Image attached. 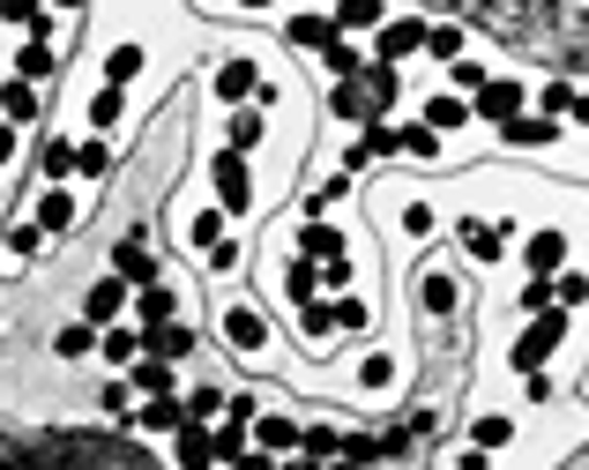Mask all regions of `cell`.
Masks as SVG:
<instances>
[{
    "label": "cell",
    "mask_w": 589,
    "mask_h": 470,
    "mask_svg": "<svg viewBox=\"0 0 589 470\" xmlns=\"http://www.w3.org/2000/svg\"><path fill=\"white\" fill-rule=\"evenodd\" d=\"M179 470H216V456H210V426H179Z\"/></svg>",
    "instance_id": "obj_16"
},
{
    "label": "cell",
    "mask_w": 589,
    "mask_h": 470,
    "mask_svg": "<svg viewBox=\"0 0 589 470\" xmlns=\"http://www.w3.org/2000/svg\"><path fill=\"white\" fill-rule=\"evenodd\" d=\"M567 343V314L552 306V314H538L522 337H515V374H545V359Z\"/></svg>",
    "instance_id": "obj_1"
},
{
    "label": "cell",
    "mask_w": 589,
    "mask_h": 470,
    "mask_svg": "<svg viewBox=\"0 0 589 470\" xmlns=\"http://www.w3.org/2000/svg\"><path fill=\"white\" fill-rule=\"evenodd\" d=\"M97 351H105L113 366H134V359H142V337H134V329H105V337H97Z\"/></svg>",
    "instance_id": "obj_27"
},
{
    "label": "cell",
    "mask_w": 589,
    "mask_h": 470,
    "mask_svg": "<svg viewBox=\"0 0 589 470\" xmlns=\"http://www.w3.org/2000/svg\"><path fill=\"white\" fill-rule=\"evenodd\" d=\"M559 113H575V90H567V83H545V90H538V120H552V128H559Z\"/></svg>",
    "instance_id": "obj_34"
},
{
    "label": "cell",
    "mask_w": 589,
    "mask_h": 470,
    "mask_svg": "<svg viewBox=\"0 0 589 470\" xmlns=\"http://www.w3.org/2000/svg\"><path fill=\"white\" fill-rule=\"evenodd\" d=\"M419 306L433 314V321H448L456 306H463V292H456V277H440V269H425L419 277Z\"/></svg>",
    "instance_id": "obj_11"
},
{
    "label": "cell",
    "mask_w": 589,
    "mask_h": 470,
    "mask_svg": "<svg viewBox=\"0 0 589 470\" xmlns=\"http://www.w3.org/2000/svg\"><path fill=\"white\" fill-rule=\"evenodd\" d=\"M380 23H388V15H380V0H351L343 15H329V31H337V38H351V31H380Z\"/></svg>",
    "instance_id": "obj_20"
},
{
    "label": "cell",
    "mask_w": 589,
    "mask_h": 470,
    "mask_svg": "<svg viewBox=\"0 0 589 470\" xmlns=\"http://www.w3.org/2000/svg\"><path fill=\"white\" fill-rule=\"evenodd\" d=\"M210 179H216V202H224V210H232V216H247V210H254V172H247V157H232V150H216Z\"/></svg>",
    "instance_id": "obj_2"
},
{
    "label": "cell",
    "mask_w": 589,
    "mask_h": 470,
    "mask_svg": "<svg viewBox=\"0 0 589 470\" xmlns=\"http://www.w3.org/2000/svg\"><path fill=\"white\" fill-rule=\"evenodd\" d=\"M284 292H292V306L321 299V277H314V261H292V269H284Z\"/></svg>",
    "instance_id": "obj_30"
},
{
    "label": "cell",
    "mask_w": 589,
    "mask_h": 470,
    "mask_svg": "<svg viewBox=\"0 0 589 470\" xmlns=\"http://www.w3.org/2000/svg\"><path fill=\"white\" fill-rule=\"evenodd\" d=\"M329 38H337V31H329V15H298V23H292V45H314V52H321Z\"/></svg>",
    "instance_id": "obj_37"
},
{
    "label": "cell",
    "mask_w": 589,
    "mask_h": 470,
    "mask_svg": "<svg viewBox=\"0 0 589 470\" xmlns=\"http://www.w3.org/2000/svg\"><path fill=\"white\" fill-rule=\"evenodd\" d=\"M470 440H478V456H493V448H507V440H515V419H500V411H493V419H478V426H470Z\"/></svg>",
    "instance_id": "obj_26"
},
{
    "label": "cell",
    "mask_w": 589,
    "mask_h": 470,
    "mask_svg": "<svg viewBox=\"0 0 589 470\" xmlns=\"http://www.w3.org/2000/svg\"><path fill=\"white\" fill-rule=\"evenodd\" d=\"M60 60H52V45H23V60H15V83H45Z\"/></svg>",
    "instance_id": "obj_28"
},
{
    "label": "cell",
    "mask_w": 589,
    "mask_h": 470,
    "mask_svg": "<svg viewBox=\"0 0 589 470\" xmlns=\"http://www.w3.org/2000/svg\"><path fill=\"white\" fill-rule=\"evenodd\" d=\"M52 351H60V359H83V351H97V329L75 321V329H60V337H52Z\"/></svg>",
    "instance_id": "obj_38"
},
{
    "label": "cell",
    "mask_w": 589,
    "mask_h": 470,
    "mask_svg": "<svg viewBox=\"0 0 589 470\" xmlns=\"http://www.w3.org/2000/svg\"><path fill=\"white\" fill-rule=\"evenodd\" d=\"M448 83H456V90H485V68H478V60H456Z\"/></svg>",
    "instance_id": "obj_44"
},
{
    "label": "cell",
    "mask_w": 589,
    "mask_h": 470,
    "mask_svg": "<svg viewBox=\"0 0 589 470\" xmlns=\"http://www.w3.org/2000/svg\"><path fill=\"white\" fill-rule=\"evenodd\" d=\"M172 314H179V299H172L165 284H150V292H142V299H134V329H165Z\"/></svg>",
    "instance_id": "obj_15"
},
{
    "label": "cell",
    "mask_w": 589,
    "mask_h": 470,
    "mask_svg": "<svg viewBox=\"0 0 589 470\" xmlns=\"http://www.w3.org/2000/svg\"><path fill=\"white\" fill-rule=\"evenodd\" d=\"M120 113H127V90H97L90 97V128H120Z\"/></svg>",
    "instance_id": "obj_31"
},
{
    "label": "cell",
    "mask_w": 589,
    "mask_h": 470,
    "mask_svg": "<svg viewBox=\"0 0 589 470\" xmlns=\"http://www.w3.org/2000/svg\"><path fill=\"white\" fill-rule=\"evenodd\" d=\"M45 247V232L38 224H8V261H31Z\"/></svg>",
    "instance_id": "obj_36"
},
{
    "label": "cell",
    "mask_w": 589,
    "mask_h": 470,
    "mask_svg": "<svg viewBox=\"0 0 589 470\" xmlns=\"http://www.w3.org/2000/svg\"><path fill=\"white\" fill-rule=\"evenodd\" d=\"M247 440H254V456H284V448H298V426H292V419H269V411H254Z\"/></svg>",
    "instance_id": "obj_8"
},
{
    "label": "cell",
    "mask_w": 589,
    "mask_h": 470,
    "mask_svg": "<svg viewBox=\"0 0 589 470\" xmlns=\"http://www.w3.org/2000/svg\"><path fill=\"white\" fill-rule=\"evenodd\" d=\"M552 134H559L552 120H538V113H515V120L500 128V142H515V150H538V142H552Z\"/></svg>",
    "instance_id": "obj_18"
},
{
    "label": "cell",
    "mask_w": 589,
    "mask_h": 470,
    "mask_svg": "<svg viewBox=\"0 0 589 470\" xmlns=\"http://www.w3.org/2000/svg\"><path fill=\"white\" fill-rule=\"evenodd\" d=\"M187 239H195V247H224V216H216V210H202L195 224H187Z\"/></svg>",
    "instance_id": "obj_39"
},
{
    "label": "cell",
    "mask_w": 589,
    "mask_h": 470,
    "mask_svg": "<svg viewBox=\"0 0 589 470\" xmlns=\"http://www.w3.org/2000/svg\"><path fill=\"white\" fill-rule=\"evenodd\" d=\"M522 261H530V277H538V284H552V269L567 261V239H559V232H538V239L522 247Z\"/></svg>",
    "instance_id": "obj_14"
},
{
    "label": "cell",
    "mask_w": 589,
    "mask_h": 470,
    "mask_svg": "<svg viewBox=\"0 0 589 470\" xmlns=\"http://www.w3.org/2000/svg\"><path fill=\"white\" fill-rule=\"evenodd\" d=\"M224 150H232V157H254V150H261V113H232V128H224Z\"/></svg>",
    "instance_id": "obj_24"
},
{
    "label": "cell",
    "mask_w": 589,
    "mask_h": 470,
    "mask_svg": "<svg viewBox=\"0 0 589 470\" xmlns=\"http://www.w3.org/2000/svg\"><path fill=\"white\" fill-rule=\"evenodd\" d=\"M134 388L157 403V396H172V388H179V374H172V366H157V359H134Z\"/></svg>",
    "instance_id": "obj_25"
},
{
    "label": "cell",
    "mask_w": 589,
    "mask_h": 470,
    "mask_svg": "<svg viewBox=\"0 0 589 470\" xmlns=\"http://www.w3.org/2000/svg\"><path fill=\"white\" fill-rule=\"evenodd\" d=\"M329 321L358 337V329H374V306H366V299H337V306H329Z\"/></svg>",
    "instance_id": "obj_35"
},
{
    "label": "cell",
    "mask_w": 589,
    "mask_h": 470,
    "mask_svg": "<svg viewBox=\"0 0 589 470\" xmlns=\"http://www.w3.org/2000/svg\"><path fill=\"white\" fill-rule=\"evenodd\" d=\"M68 224H75V195H68V187H52V195L38 202V232L52 239V232H68Z\"/></svg>",
    "instance_id": "obj_22"
},
{
    "label": "cell",
    "mask_w": 589,
    "mask_h": 470,
    "mask_svg": "<svg viewBox=\"0 0 589 470\" xmlns=\"http://www.w3.org/2000/svg\"><path fill=\"white\" fill-rule=\"evenodd\" d=\"M105 165H113V157H105V142H83V150H75V172H83V179H97Z\"/></svg>",
    "instance_id": "obj_43"
},
{
    "label": "cell",
    "mask_w": 589,
    "mask_h": 470,
    "mask_svg": "<svg viewBox=\"0 0 589 470\" xmlns=\"http://www.w3.org/2000/svg\"><path fill=\"white\" fill-rule=\"evenodd\" d=\"M142 337V359H157V366H172V359H195V329L187 321H165V329H134Z\"/></svg>",
    "instance_id": "obj_5"
},
{
    "label": "cell",
    "mask_w": 589,
    "mask_h": 470,
    "mask_svg": "<svg viewBox=\"0 0 589 470\" xmlns=\"http://www.w3.org/2000/svg\"><path fill=\"white\" fill-rule=\"evenodd\" d=\"M314 277H321V284H329V292H343V284H351V261H321V269H314Z\"/></svg>",
    "instance_id": "obj_45"
},
{
    "label": "cell",
    "mask_w": 589,
    "mask_h": 470,
    "mask_svg": "<svg viewBox=\"0 0 589 470\" xmlns=\"http://www.w3.org/2000/svg\"><path fill=\"white\" fill-rule=\"evenodd\" d=\"M425 52L456 68V52H463V31H456V23H440V31H433V23H425Z\"/></svg>",
    "instance_id": "obj_33"
},
{
    "label": "cell",
    "mask_w": 589,
    "mask_h": 470,
    "mask_svg": "<svg viewBox=\"0 0 589 470\" xmlns=\"http://www.w3.org/2000/svg\"><path fill=\"white\" fill-rule=\"evenodd\" d=\"M321 68H329L337 83H358V68H366V60H358V45H351V38H329V45H321Z\"/></svg>",
    "instance_id": "obj_21"
},
{
    "label": "cell",
    "mask_w": 589,
    "mask_h": 470,
    "mask_svg": "<svg viewBox=\"0 0 589 470\" xmlns=\"http://www.w3.org/2000/svg\"><path fill=\"white\" fill-rule=\"evenodd\" d=\"M75 172V142H45V179H68Z\"/></svg>",
    "instance_id": "obj_40"
},
{
    "label": "cell",
    "mask_w": 589,
    "mask_h": 470,
    "mask_svg": "<svg viewBox=\"0 0 589 470\" xmlns=\"http://www.w3.org/2000/svg\"><path fill=\"white\" fill-rule=\"evenodd\" d=\"M113 277H120L127 292H134V284L150 292V284H157V261H150V239H142V232H127L120 247H113Z\"/></svg>",
    "instance_id": "obj_3"
},
{
    "label": "cell",
    "mask_w": 589,
    "mask_h": 470,
    "mask_svg": "<svg viewBox=\"0 0 589 470\" xmlns=\"http://www.w3.org/2000/svg\"><path fill=\"white\" fill-rule=\"evenodd\" d=\"M298 337H306V343L337 337V321H329V299H306V306H298Z\"/></svg>",
    "instance_id": "obj_29"
},
{
    "label": "cell",
    "mask_w": 589,
    "mask_h": 470,
    "mask_svg": "<svg viewBox=\"0 0 589 470\" xmlns=\"http://www.w3.org/2000/svg\"><path fill=\"white\" fill-rule=\"evenodd\" d=\"M515 113H522V83H485L470 105V120H493V128H507Z\"/></svg>",
    "instance_id": "obj_7"
},
{
    "label": "cell",
    "mask_w": 589,
    "mask_h": 470,
    "mask_svg": "<svg viewBox=\"0 0 589 470\" xmlns=\"http://www.w3.org/2000/svg\"><path fill=\"white\" fill-rule=\"evenodd\" d=\"M179 411H187V426H210L216 411H224V388H195V396H187Z\"/></svg>",
    "instance_id": "obj_32"
},
{
    "label": "cell",
    "mask_w": 589,
    "mask_h": 470,
    "mask_svg": "<svg viewBox=\"0 0 589 470\" xmlns=\"http://www.w3.org/2000/svg\"><path fill=\"white\" fill-rule=\"evenodd\" d=\"M298 261H314V269H321V261H343V232L337 224H306V232H298Z\"/></svg>",
    "instance_id": "obj_12"
},
{
    "label": "cell",
    "mask_w": 589,
    "mask_h": 470,
    "mask_svg": "<svg viewBox=\"0 0 589 470\" xmlns=\"http://www.w3.org/2000/svg\"><path fill=\"white\" fill-rule=\"evenodd\" d=\"M216 97H232V105H239V97H254V105H269L276 90L261 83V68H254V60H224V68H216Z\"/></svg>",
    "instance_id": "obj_4"
},
{
    "label": "cell",
    "mask_w": 589,
    "mask_h": 470,
    "mask_svg": "<svg viewBox=\"0 0 589 470\" xmlns=\"http://www.w3.org/2000/svg\"><path fill=\"white\" fill-rule=\"evenodd\" d=\"M134 426H142V433H179V426H187V411H179V396H157V403H142Z\"/></svg>",
    "instance_id": "obj_23"
},
{
    "label": "cell",
    "mask_w": 589,
    "mask_h": 470,
    "mask_svg": "<svg viewBox=\"0 0 589 470\" xmlns=\"http://www.w3.org/2000/svg\"><path fill=\"white\" fill-rule=\"evenodd\" d=\"M463 120H470L463 97H425V120H419V128L425 134H448V128H463Z\"/></svg>",
    "instance_id": "obj_19"
},
{
    "label": "cell",
    "mask_w": 589,
    "mask_h": 470,
    "mask_svg": "<svg viewBox=\"0 0 589 470\" xmlns=\"http://www.w3.org/2000/svg\"><path fill=\"white\" fill-rule=\"evenodd\" d=\"M224 337H232V351H261V343H269V321H261L254 306H232V314H224Z\"/></svg>",
    "instance_id": "obj_13"
},
{
    "label": "cell",
    "mask_w": 589,
    "mask_h": 470,
    "mask_svg": "<svg viewBox=\"0 0 589 470\" xmlns=\"http://www.w3.org/2000/svg\"><path fill=\"white\" fill-rule=\"evenodd\" d=\"M358 381H366V388H388V381H396V359H380V351H374V359L358 366Z\"/></svg>",
    "instance_id": "obj_42"
},
{
    "label": "cell",
    "mask_w": 589,
    "mask_h": 470,
    "mask_svg": "<svg viewBox=\"0 0 589 470\" xmlns=\"http://www.w3.org/2000/svg\"><path fill=\"white\" fill-rule=\"evenodd\" d=\"M127 299H134V292H127L120 277H97V284L83 292V329H97V321H120Z\"/></svg>",
    "instance_id": "obj_6"
},
{
    "label": "cell",
    "mask_w": 589,
    "mask_h": 470,
    "mask_svg": "<svg viewBox=\"0 0 589 470\" xmlns=\"http://www.w3.org/2000/svg\"><path fill=\"white\" fill-rule=\"evenodd\" d=\"M522 306H530V314H552V284H538V277H530V292H522Z\"/></svg>",
    "instance_id": "obj_46"
},
{
    "label": "cell",
    "mask_w": 589,
    "mask_h": 470,
    "mask_svg": "<svg viewBox=\"0 0 589 470\" xmlns=\"http://www.w3.org/2000/svg\"><path fill=\"white\" fill-rule=\"evenodd\" d=\"M411 52H425V23H380V68H396Z\"/></svg>",
    "instance_id": "obj_10"
},
{
    "label": "cell",
    "mask_w": 589,
    "mask_h": 470,
    "mask_svg": "<svg viewBox=\"0 0 589 470\" xmlns=\"http://www.w3.org/2000/svg\"><path fill=\"white\" fill-rule=\"evenodd\" d=\"M0 113H8V128H23V120H38V90H31V83H15V75H8V83H0Z\"/></svg>",
    "instance_id": "obj_17"
},
{
    "label": "cell",
    "mask_w": 589,
    "mask_h": 470,
    "mask_svg": "<svg viewBox=\"0 0 589 470\" xmlns=\"http://www.w3.org/2000/svg\"><path fill=\"white\" fill-rule=\"evenodd\" d=\"M329 470H358V463H329Z\"/></svg>",
    "instance_id": "obj_48"
},
{
    "label": "cell",
    "mask_w": 589,
    "mask_h": 470,
    "mask_svg": "<svg viewBox=\"0 0 589 470\" xmlns=\"http://www.w3.org/2000/svg\"><path fill=\"white\" fill-rule=\"evenodd\" d=\"M337 113H343V120H374L366 97H358V83H337Z\"/></svg>",
    "instance_id": "obj_41"
},
{
    "label": "cell",
    "mask_w": 589,
    "mask_h": 470,
    "mask_svg": "<svg viewBox=\"0 0 589 470\" xmlns=\"http://www.w3.org/2000/svg\"><path fill=\"white\" fill-rule=\"evenodd\" d=\"M0 165H15V128L0 120Z\"/></svg>",
    "instance_id": "obj_47"
},
{
    "label": "cell",
    "mask_w": 589,
    "mask_h": 470,
    "mask_svg": "<svg viewBox=\"0 0 589 470\" xmlns=\"http://www.w3.org/2000/svg\"><path fill=\"white\" fill-rule=\"evenodd\" d=\"M456 232H463L470 261H500V255H507V224H485V216H463Z\"/></svg>",
    "instance_id": "obj_9"
}]
</instances>
